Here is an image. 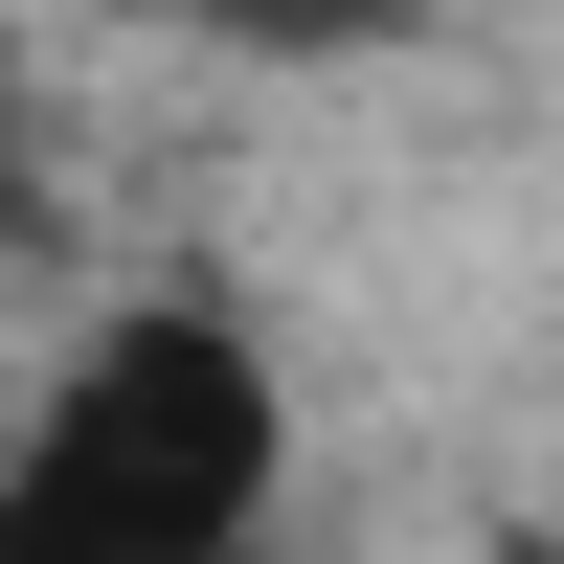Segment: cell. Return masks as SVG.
Masks as SVG:
<instances>
[{"mask_svg":"<svg viewBox=\"0 0 564 564\" xmlns=\"http://www.w3.org/2000/svg\"><path fill=\"white\" fill-rule=\"evenodd\" d=\"M271 452H294V406H271L249 316L159 294V316H113V339L45 384L23 452H0V564H249Z\"/></svg>","mask_w":564,"mask_h":564,"instance_id":"cell-1","label":"cell"},{"mask_svg":"<svg viewBox=\"0 0 564 564\" xmlns=\"http://www.w3.org/2000/svg\"><path fill=\"white\" fill-rule=\"evenodd\" d=\"M181 23H204V45H294V68H316V45H406L430 0H181Z\"/></svg>","mask_w":564,"mask_h":564,"instance_id":"cell-2","label":"cell"},{"mask_svg":"<svg viewBox=\"0 0 564 564\" xmlns=\"http://www.w3.org/2000/svg\"><path fill=\"white\" fill-rule=\"evenodd\" d=\"M23 249H45V181H23V159H0V271H23Z\"/></svg>","mask_w":564,"mask_h":564,"instance_id":"cell-3","label":"cell"},{"mask_svg":"<svg viewBox=\"0 0 564 564\" xmlns=\"http://www.w3.org/2000/svg\"><path fill=\"white\" fill-rule=\"evenodd\" d=\"M497 564H564V542H497Z\"/></svg>","mask_w":564,"mask_h":564,"instance_id":"cell-4","label":"cell"}]
</instances>
